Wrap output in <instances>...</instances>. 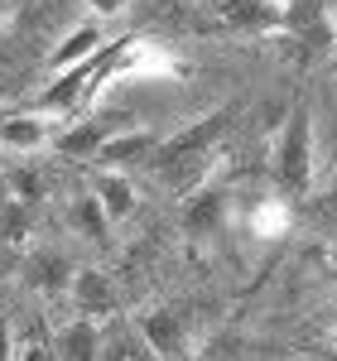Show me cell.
Masks as SVG:
<instances>
[{
	"label": "cell",
	"mask_w": 337,
	"mask_h": 361,
	"mask_svg": "<svg viewBox=\"0 0 337 361\" xmlns=\"http://www.w3.org/2000/svg\"><path fill=\"white\" fill-rule=\"evenodd\" d=\"M275 178L289 193H309L313 188V116L309 106H294L275 145Z\"/></svg>",
	"instance_id": "1"
},
{
	"label": "cell",
	"mask_w": 337,
	"mask_h": 361,
	"mask_svg": "<svg viewBox=\"0 0 337 361\" xmlns=\"http://www.w3.org/2000/svg\"><path fill=\"white\" fill-rule=\"evenodd\" d=\"M58 111L49 106H29V111H15L0 121V149L15 154V159H34L44 154L49 145H58Z\"/></svg>",
	"instance_id": "2"
},
{
	"label": "cell",
	"mask_w": 337,
	"mask_h": 361,
	"mask_svg": "<svg viewBox=\"0 0 337 361\" xmlns=\"http://www.w3.org/2000/svg\"><path fill=\"white\" fill-rule=\"evenodd\" d=\"M87 193L97 197V207L106 212V222H111V226L130 222V217L140 212V188H135V178L121 173V169L92 164V173H87Z\"/></svg>",
	"instance_id": "3"
},
{
	"label": "cell",
	"mask_w": 337,
	"mask_h": 361,
	"mask_svg": "<svg viewBox=\"0 0 337 361\" xmlns=\"http://www.w3.org/2000/svg\"><path fill=\"white\" fill-rule=\"evenodd\" d=\"M68 304L78 308V318H87V323H106V318H116L121 313V299H116V284L102 270H92V265H82V270H73V279H68Z\"/></svg>",
	"instance_id": "4"
},
{
	"label": "cell",
	"mask_w": 337,
	"mask_h": 361,
	"mask_svg": "<svg viewBox=\"0 0 337 361\" xmlns=\"http://www.w3.org/2000/svg\"><path fill=\"white\" fill-rule=\"evenodd\" d=\"M111 44H106V34H102V25L97 20H87V25H78L63 44H58L54 54H49V73L54 78H68V73H78V68H87L97 54H106Z\"/></svg>",
	"instance_id": "5"
},
{
	"label": "cell",
	"mask_w": 337,
	"mask_h": 361,
	"mask_svg": "<svg viewBox=\"0 0 337 361\" xmlns=\"http://www.w3.org/2000/svg\"><path fill=\"white\" fill-rule=\"evenodd\" d=\"M154 149H159V135H154V130H111L106 145L97 149V159H92V164H102V169H130V164H140V159H149Z\"/></svg>",
	"instance_id": "6"
},
{
	"label": "cell",
	"mask_w": 337,
	"mask_h": 361,
	"mask_svg": "<svg viewBox=\"0 0 337 361\" xmlns=\"http://www.w3.org/2000/svg\"><path fill=\"white\" fill-rule=\"evenodd\" d=\"M145 342L154 347V357H164V361H188V352H193L188 323L178 313H164V308L145 318Z\"/></svg>",
	"instance_id": "7"
},
{
	"label": "cell",
	"mask_w": 337,
	"mask_h": 361,
	"mask_svg": "<svg viewBox=\"0 0 337 361\" xmlns=\"http://www.w3.org/2000/svg\"><path fill=\"white\" fill-rule=\"evenodd\" d=\"M289 226H294V207L280 193L246 207V236H255V241H280V236H289Z\"/></svg>",
	"instance_id": "8"
},
{
	"label": "cell",
	"mask_w": 337,
	"mask_h": 361,
	"mask_svg": "<svg viewBox=\"0 0 337 361\" xmlns=\"http://www.w3.org/2000/svg\"><path fill=\"white\" fill-rule=\"evenodd\" d=\"M54 361H102V337H97V323L87 318H73L54 333Z\"/></svg>",
	"instance_id": "9"
},
{
	"label": "cell",
	"mask_w": 337,
	"mask_h": 361,
	"mask_svg": "<svg viewBox=\"0 0 337 361\" xmlns=\"http://www.w3.org/2000/svg\"><path fill=\"white\" fill-rule=\"evenodd\" d=\"M68 217H73V231H78L82 241H106V236H111V222H106V212L97 207L92 193L73 197V202H68Z\"/></svg>",
	"instance_id": "10"
},
{
	"label": "cell",
	"mask_w": 337,
	"mask_h": 361,
	"mask_svg": "<svg viewBox=\"0 0 337 361\" xmlns=\"http://www.w3.org/2000/svg\"><path fill=\"white\" fill-rule=\"evenodd\" d=\"M87 10H92V20L102 25V20H121V15L130 10V0H87Z\"/></svg>",
	"instance_id": "11"
},
{
	"label": "cell",
	"mask_w": 337,
	"mask_h": 361,
	"mask_svg": "<svg viewBox=\"0 0 337 361\" xmlns=\"http://www.w3.org/2000/svg\"><path fill=\"white\" fill-rule=\"evenodd\" d=\"M20 20V0H0V34Z\"/></svg>",
	"instance_id": "12"
},
{
	"label": "cell",
	"mask_w": 337,
	"mask_h": 361,
	"mask_svg": "<svg viewBox=\"0 0 337 361\" xmlns=\"http://www.w3.org/2000/svg\"><path fill=\"white\" fill-rule=\"evenodd\" d=\"M0 361H15V333H10V323H0Z\"/></svg>",
	"instance_id": "13"
},
{
	"label": "cell",
	"mask_w": 337,
	"mask_h": 361,
	"mask_svg": "<svg viewBox=\"0 0 337 361\" xmlns=\"http://www.w3.org/2000/svg\"><path fill=\"white\" fill-rule=\"evenodd\" d=\"M15 361H54V352H44V347H34V342H29V347L15 352Z\"/></svg>",
	"instance_id": "14"
},
{
	"label": "cell",
	"mask_w": 337,
	"mask_h": 361,
	"mask_svg": "<svg viewBox=\"0 0 337 361\" xmlns=\"http://www.w3.org/2000/svg\"><path fill=\"white\" fill-rule=\"evenodd\" d=\"M106 361H145V357H140V352H135V347H116V352H111V357H106Z\"/></svg>",
	"instance_id": "15"
},
{
	"label": "cell",
	"mask_w": 337,
	"mask_h": 361,
	"mask_svg": "<svg viewBox=\"0 0 337 361\" xmlns=\"http://www.w3.org/2000/svg\"><path fill=\"white\" fill-rule=\"evenodd\" d=\"M333 178H337V159H333Z\"/></svg>",
	"instance_id": "16"
},
{
	"label": "cell",
	"mask_w": 337,
	"mask_h": 361,
	"mask_svg": "<svg viewBox=\"0 0 337 361\" xmlns=\"http://www.w3.org/2000/svg\"><path fill=\"white\" fill-rule=\"evenodd\" d=\"M333 20H337V10H333Z\"/></svg>",
	"instance_id": "17"
}]
</instances>
